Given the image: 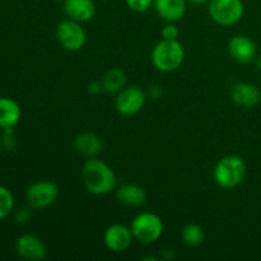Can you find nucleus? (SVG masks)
<instances>
[{"label": "nucleus", "instance_id": "16", "mask_svg": "<svg viewBox=\"0 0 261 261\" xmlns=\"http://www.w3.org/2000/svg\"><path fill=\"white\" fill-rule=\"evenodd\" d=\"M120 203L127 206H142L147 201V193L137 184H125L116 190Z\"/></svg>", "mask_w": 261, "mask_h": 261}, {"label": "nucleus", "instance_id": "4", "mask_svg": "<svg viewBox=\"0 0 261 261\" xmlns=\"http://www.w3.org/2000/svg\"><path fill=\"white\" fill-rule=\"evenodd\" d=\"M132 233L134 240L142 244H153L163 234V221L154 213H140L132 221Z\"/></svg>", "mask_w": 261, "mask_h": 261}, {"label": "nucleus", "instance_id": "26", "mask_svg": "<svg viewBox=\"0 0 261 261\" xmlns=\"http://www.w3.org/2000/svg\"><path fill=\"white\" fill-rule=\"evenodd\" d=\"M186 2H189L190 4L193 5H196V7H199V5H204V4H208L211 0H186Z\"/></svg>", "mask_w": 261, "mask_h": 261}, {"label": "nucleus", "instance_id": "5", "mask_svg": "<svg viewBox=\"0 0 261 261\" xmlns=\"http://www.w3.org/2000/svg\"><path fill=\"white\" fill-rule=\"evenodd\" d=\"M244 10L241 0H211L208 3L209 17L223 27L239 23L244 17Z\"/></svg>", "mask_w": 261, "mask_h": 261}, {"label": "nucleus", "instance_id": "8", "mask_svg": "<svg viewBox=\"0 0 261 261\" xmlns=\"http://www.w3.org/2000/svg\"><path fill=\"white\" fill-rule=\"evenodd\" d=\"M145 101H147L145 92L140 87L130 86L125 87L117 93L115 105L117 112L122 116H133L144 107Z\"/></svg>", "mask_w": 261, "mask_h": 261}, {"label": "nucleus", "instance_id": "25", "mask_svg": "<svg viewBox=\"0 0 261 261\" xmlns=\"http://www.w3.org/2000/svg\"><path fill=\"white\" fill-rule=\"evenodd\" d=\"M161 94V89L160 87L154 86V87H150V96L153 97V98H157L158 96Z\"/></svg>", "mask_w": 261, "mask_h": 261}, {"label": "nucleus", "instance_id": "24", "mask_svg": "<svg viewBox=\"0 0 261 261\" xmlns=\"http://www.w3.org/2000/svg\"><path fill=\"white\" fill-rule=\"evenodd\" d=\"M30 213H28L27 209H22L19 213L17 214V222L18 223H27L30 221Z\"/></svg>", "mask_w": 261, "mask_h": 261}, {"label": "nucleus", "instance_id": "23", "mask_svg": "<svg viewBox=\"0 0 261 261\" xmlns=\"http://www.w3.org/2000/svg\"><path fill=\"white\" fill-rule=\"evenodd\" d=\"M102 91H103V87H102V82L93 81V82H91V83L88 84V92L91 94H93V96H97V94L101 93Z\"/></svg>", "mask_w": 261, "mask_h": 261}, {"label": "nucleus", "instance_id": "13", "mask_svg": "<svg viewBox=\"0 0 261 261\" xmlns=\"http://www.w3.org/2000/svg\"><path fill=\"white\" fill-rule=\"evenodd\" d=\"M232 101L245 109H252L257 106L261 99V93L256 86L251 83H239L232 89Z\"/></svg>", "mask_w": 261, "mask_h": 261}, {"label": "nucleus", "instance_id": "12", "mask_svg": "<svg viewBox=\"0 0 261 261\" xmlns=\"http://www.w3.org/2000/svg\"><path fill=\"white\" fill-rule=\"evenodd\" d=\"M64 12L69 19L84 23L94 17L96 5H94L93 0H65Z\"/></svg>", "mask_w": 261, "mask_h": 261}, {"label": "nucleus", "instance_id": "28", "mask_svg": "<svg viewBox=\"0 0 261 261\" xmlns=\"http://www.w3.org/2000/svg\"><path fill=\"white\" fill-rule=\"evenodd\" d=\"M55 2H63L64 3V2H65V0H55Z\"/></svg>", "mask_w": 261, "mask_h": 261}, {"label": "nucleus", "instance_id": "2", "mask_svg": "<svg viewBox=\"0 0 261 261\" xmlns=\"http://www.w3.org/2000/svg\"><path fill=\"white\" fill-rule=\"evenodd\" d=\"M185 50L177 40H162L153 47L152 63L162 73H172L184 63Z\"/></svg>", "mask_w": 261, "mask_h": 261}, {"label": "nucleus", "instance_id": "10", "mask_svg": "<svg viewBox=\"0 0 261 261\" xmlns=\"http://www.w3.org/2000/svg\"><path fill=\"white\" fill-rule=\"evenodd\" d=\"M229 56L240 64H249L256 58V45L250 37L244 35L234 36L227 46Z\"/></svg>", "mask_w": 261, "mask_h": 261}, {"label": "nucleus", "instance_id": "3", "mask_svg": "<svg viewBox=\"0 0 261 261\" xmlns=\"http://www.w3.org/2000/svg\"><path fill=\"white\" fill-rule=\"evenodd\" d=\"M246 172L245 161L240 155L229 154L218 161L213 170V177L222 189H233L245 180Z\"/></svg>", "mask_w": 261, "mask_h": 261}, {"label": "nucleus", "instance_id": "19", "mask_svg": "<svg viewBox=\"0 0 261 261\" xmlns=\"http://www.w3.org/2000/svg\"><path fill=\"white\" fill-rule=\"evenodd\" d=\"M181 237H182V241L188 246L198 247L204 242L205 233H204V229L199 224L189 223L181 231Z\"/></svg>", "mask_w": 261, "mask_h": 261}, {"label": "nucleus", "instance_id": "22", "mask_svg": "<svg viewBox=\"0 0 261 261\" xmlns=\"http://www.w3.org/2000/svg\"><path fill=\"white\" fill-rule=\"evenodd\" d=\"M161 33H162L163 40H177L178 35H180V31H178L177 25L175 23L168 22V24H166L162 28Z\"/></svg>", "mask_w": 261, "mask_h": 261}, {"label": "nucleus", "instance_id": "9", "mask_svg": "<svg viewBox=\"0 0 261 261\" xmlns=\"http://www.w3.org/2000/svg\"><path fill=\"white\" fill-rule=\"evenodd\" d=\"M134 236L132 229L124 224H112L105 231L103 241L107 249L112 252H124L132 246Z\"/></svg>", "mask_w": 261, "mask_h": 261}, {"label": "nucleus", "instance_id": "7", "mask_svg": "<svg viewBox=\"0 0 261 261\" xmlns=\"http://www.w3.org/2000/svg\"><path fill=\"white\" fill-rule=\"evenodd\" d=\"M59 188L55 182L40 180L33 182L25 191V199L32 209H45L53 205L59 198Z\"/></svg>", "mask_w": 261, "mask_h": 261}, {"label": "nucleus", "instance_id": "20", "mask_svg": "<svg viewBox=\"0 0 261 261\" xmlns=\"http://www.w3.org/2000/svg\"><path fill=\"white\" fill-rule=\"evenodd\" d=\"M14 208V198L9 189L0 185V221L7 218Z\"/></svg>", "mask_w": 261, "mask_h": 261}, {"label": "nucleus", "instance_id": "6", "mask_svg": "<svg viewBox=\"0 0 261 261\" xmlns=\"http://www.w3.org/2000/svg\"><path fill=\"white\" fill-rule=\"evenodd\" d=\"M56 38L59 43L68 51H79L84 47L87 41L86 32L81 23L73 19H64L56 25Z\"/></svg>", "mask_w": 261, "mask_h": 261}, {"label": "nucleus", "instance_id": "17", "mask_svg": "<svg viewBox=\"0 0 261 261\" xmlns=\"http://www.w3.org/2000/svg\"><path fill=\"white\" fill-rule=\"evenodd\" d=\"M20 107L14 99L8 97H0V127L2 129H13L19 122Z\"/></svg>", "mask_w": 261, "mask_h": 261}, {"label": "nucleus", "instance_id": "27", "mask_svg": "<svg viewBox=\"0 0 261 261\" xmlns=\"http://www.w3.org/2000/svg\"><path fill=\"white\" fill-rule=\"evenodd\" d=\"M256 65H257V68H259V70H261V56L259 59H257V61H256Z\"/></svg>", "mask_w": 261, "mask_h": 261}, {"label": "nucleus", "instance_id": "1", "mask_svg": "<svg viewBox=\"0 0 261 261\" xmlns=\"http://www.w3.org/2000/svg\"><path fill=\"white\" fill-rule=\"evenodd\" d=\"M82 178L87 190L93 195H107L116 189L117 178L114 170L103 161L94 157L84 162Z\"/></svg>", "mask_w": 261, "mask_h": 261}, {"label": "nucleus", "instance_id": "21", "mask_svg": "<svg viewBox=\"0 0 261 261\" xmlns=\"http://www.w3.org/2000/svg\"><path fill=\"white\" fill-rule=\"evenodd\" d=\"M154 0H126V5L137 13L147 12L150 7L153 5Z\"/></svg>", "mask_w": 261, "mask_h": 261}, {"label": "nucleus", "instance_id": "11", "mask_svg": "<svg viewBox=\"0 0 261 261\" xmlns=\"http://www.w3.org/2000/svg\"><path fill=\"white\" fill-rule=\"evenodd\" d=\"M15 251L24 260L40 261L46 257V247L38 237L33 234H22L15 241Z\"/></svg>", "mask_w": 261, "mask_h": 261}, {"label": "nucleus", "instance_id": "14", "mask_svg": "<svg viewBox=\"0 0 261 261\" xmlns=\"http://www.w3.org/2000/svg\"><path fill=\"white\" fill-rule=\"evenodd\" d=\"M155 12L166 22H177L185 15L186 0H154Z\"/></svg>", "mask_w": 261, "mask_h": 261}, {"label": "nucleus", "instance_id": "18", "mask_svg": "<svg viewBox=\"0 0 261 261\" xmlns=\"http://www.w3.org/2000/svg\"><path fill=\"white\" fill-rule=\"evenodd\" d=\"M125 84H126V75L124 70L119 68L107 70L102 78V87L107 93H119L121 89L125 88Z\"/></svg>", "mask_w": 261, "mask_h": 261}, {"label": "nucleus", "instance_id": "15", "mask_svg": "<svg viewBox=\"0 0 261 261\" xmlns=\"http://www.w3.org/2000/svg\"><path fill=\"white\" fill-rule=\"evenodd\" d=\"M74 147L79 154L84 157H96L103 149V143L98 135L93 133H82L74 139Z\"/></svg>", "mask_w": 261, "mask_h": 261}]
</instances>
